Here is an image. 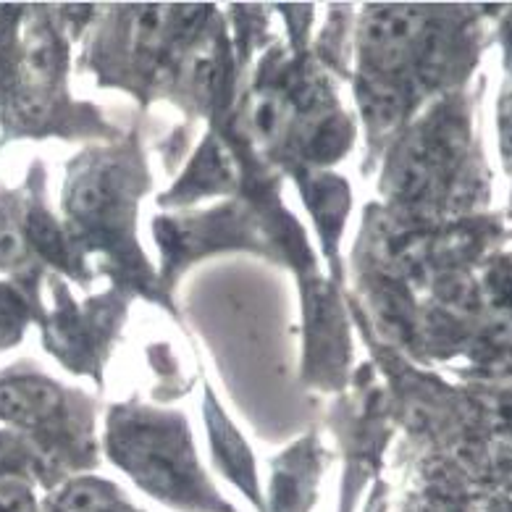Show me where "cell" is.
<instances>
[{"label":"cell","instance_id":"1","mask_svg":"<svg viewBox=\"0 0 512 512\" xmlns=\"http://www.w3.org/2000/svg\"><path fill=\"white\" fill-rule=\"evenodd\" d=\"M61 394L45 381L14 379L0 384V415L19 423L45 421L58 413Z\"/></svg>","mask_w":512,"mask_h":512},{"label":"cell","instance_id":"2","mask_svg":"<svg viewBox=\"0 0 512 512\" xmlns=\"http://www.w3.org/2000/svg\"><path fill=\"white\" fill-rule=\"evenodd\" d=\"M213 431H216V447L218 452H221V457H224L226 463H229V470L232 473H237L234 478H247V476H253V465H250V460H247V449L245 444L239 442L237 434H234L232 428L226 426L224 418L221 415H216L213 418Z\"/></svg>","mask_w":512,"mask_h":512},{"label":"cell","instance_id":"3","mask_svg":"<svg viewBox=\"0 0 512 512\" xmlns=\"http://www.w3.org/2000/svg\"><path fill=\"white\" fill-rule=\"evenodd\" d=\"M108 203V190L103 179H85V182H79L71 192V211L77 213V216H98Z\"/></svg>","mask_w":512,"mask_h":512},{"label":"cell","instance_id":"4","mask_svg":"<svg viewBox=\"0 0 512 512\" xmlns=\"http://www.w3.org/2000/svg\"><path fill=\"white\" fill-rule=\"evenodd\" d=\"M32 239L40 247V253H45L48 258L53 260H64L66 258V247H64V237L58 232V226L50 221L48 216H35L32 218Z\"/></svg>","mask_w":512,"mask_h":512},{"label":"cell","instance_id":"5","mask_svg":"<svg viewBox=\"0 0 512 512\" xmlns=\"http://www.w3.org/2000/svg\"><path fill=\"white\" fill-rule=\"evenodd\" d=\"M281 124V100L274 95H263L253 108V129L258 137L271 140Z\"/></svg>","mask_w":512,"mask_h":512},{"label":"cell","instance_id":"6","mask_svg":"<svg viewBox=\"0 0 512 512\" xmlns=\"http://www.w3.org/2000/svg\"><path fill=\"white\" fill-rule=\"evenodd\" d=\"M64 507L69 512H103L106 507V497H103V491L95 489L90 484L74 486L64 497Z\"/></svg>","mask_w":512,"mask_h":512},{"label":"cell","instance_id":"7","mask_svg":"<svg viewBox=\"0 0 512 512\" xmlns=\"http://www.w3.org/2000/svg\"><path fill=\"white\" fill-rule=\"evenodd\" d=\"M22 323V305L14 295L8 292H0V337H8L14 334Z\"/></svg>","mask_w":512,"mask_h":512},{"label":"cell","instance_id":"8","mask_svg":"<svg viewBox=\"0 0 512 512\" xmlns=\"http://www.w3.org/2000/svg\"><path fill=\"white\" fill-rule=\"evenodd\" d=\"M24 255V242L22 237L11 229L0 232V263H14Z\"/></svg>","mask_w":512,"mask_h":512},{"label":"cell","instance_id":"9","mask_svg":"<svg viewBox=\"0 0 512 512\" xmlns=\"http://www.w3.org/2000/svg\"><path fill=\"white\" fill-rule=\"evenodd\" d=\"M423 512H452V510H449V507L444 505V502H434V505H428Z\"/></svg>","mask_w":512,"mask_h":512}]
</instances>
